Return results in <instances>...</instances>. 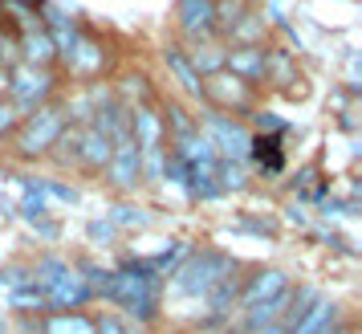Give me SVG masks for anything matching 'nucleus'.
<instances>
[{"mask_svg": "<svg viewBox=\"0 0 362 334\" xmlns=\"http://www.w3.org/2000/svg\"><path fill=\"white\" fill-rule=\"evenodd\" d=\"M102 294L110 301H118L127 314L151 318L155 306H159V273H151L143 261H134V265H127L122 273H110L106 285H102Z\"/></svg>", "mask_w": 362, "mask_h": 334, "instance_id": "obj_1", "label": "nucleus"}, {"mask_svg": "<svg viewBox=\"0 0 362 334\" xmlns=\"http://www.w3.org/2000/svg\"><path fill=\"white\" fill-rule=\"evenodd\" d=\"M232 261L228 257H220V253H196V257H187V265L171 277L175 285V294H208L220 277H228L232 273Z\"/></svg>", "mask_w": 362, "mask_h": 334, "instance_id": "obj_2", "label": "nucleus"}, {"mask_svg": "<svg viewBox=\"0 0 362 334\" xmlns=\"http://www.w3.org/2000/svg\"><path fill=\"white\" fill-rule=\"evenodd\" d=\"M62 127H66V118H62V110H37L25 127H21L17 134V147L25 151V155H37V151L53 147L57 139H62Z\"/></svg>", "mask_w": 362, "mask_h": 334, "instance_id": "obj_3", "label": "nucleus"}, {"mask_svg": "<svg viewBox=\"0 0 362 334\" xmlns=\"http://www.w3.org/2000/svg\"><path fill=\"white\" fill-rule=\"evenodd\" d=\"M139 171H143V151H139L131 127H127V131L115 134V147H110V180L118 188H131L139 180Z\"/></svg>", "mask_w": 362, "mask_h": 334, "instance_id": "obj_4", "label": "nucleus"}, {"mask_svg": "<svg viewBox=\"0 0 362 334\" xmlns=\"http://www.w3.org/2000/svg\"><path fill=\"white\" fill-rule=\"evenodd\" d=\"M204 127H208V134H212L216 143L212 147H220L224 155H248V143H252V134L240 127V122H228V118L220 115V110H212V115L204 118Z\"/></svg>", "mask_w": 362, "mask_h": 334, "instance_id": "obj_5", "label": "nucleus"}, {"mask_svg": "<svg viewBox=\"0 0 362 334\" xmlns=\"http://www.w3.org/2000/svg\"><path fill=\"white\" fill-rule=\"evenodd\" d=\"M94 298V289L82 282V277H74V273H62L57 282H49L45 285V306H53V310H78L82 301H90Z\"/></svg>", "mask_w": 362, "mask_h": 334, "instance_id": "obj_6", "label": "nucleus"}, {"mask_svg": "<svg viewBox=\"0 0 362 334\" xmlns=\"http://www.w3.org/2000/svg\"><path fill=\"white\" fill-rule=\"evenodd\" d=\"M49 90H53V78L45 74V69L25 66V69H17V74H13V98H17L21 106H33V102H41Z\"/></svg>", "mask_w": 362, "mask_h": 334, "instance_id": "obj_7", "label": "nucleus"}, {"mask_svg": "<svg viewBox=\"0 0 362 334\" xmlns=\"http://www.w3.org/2000/svg\"><path fill=\"white\" fill-rule=\"evenodd\" d=\"M334 326H338V306L326 301V298H317L310 310L293 322V330H285V334H329Z\"/></svg>", "mask_w": 362, "mask_h": 334, "instance_id": "obj_8", "label": "nucleus"}, {"mask_svg": "<svg viewBox=\"0 0 362 334\" xmlns=\"http://www.w3.org/2000/svg\"><path fill=\"white\" fill-rule=\"evenodd\" d=\"M281 294H285V273H281V269H261V273L248 282L240 301L252 310V306H261V301H269V298H281Z\"/></svg>", "mask_w": 362, "mask_h": 334, "instance_id": "obj_9", "label": "nucleus"}, {"mask_svg": "<svg viewBox=\"0 0 362 334\" xmlns=\"http://www.w3.org/2000/svg\"><path fill=\"white\" fill-rule=\"evenodd\" d=\"M180 25L183 33H208L216 25V4L212 0H180Z\"/></svg>", "mask_w": 362, "mask_h": 334, "instance_id": "obj_10", "label": "nucleus"}, {"mask_svg": "<svg viewBox=\"0 0 362 334\" xmlns=\"http://www.w3.org/2000/svg\"><path fill=\"white\" fill-rule=\"evenodd\" d=\"M228 66H232V74H236V82H252V78H261L264 74V50H257V45L232 50Z\"/></svg>", "mask_w": 362, "mask_h": 334, "instance_id": "obj_11", "label": "nucleus"}, {"mask_svg": "<svg viewBox=\"0 0 362 334\" xmlns=\"http://www.w3.org/2000/svg\"><path fill=\"white\" fill-rule=\"evenodd\" d=\"M82 143V159L90 167H102V163H110V147H115V139L110 134H102L98 127H90V131L78 139Z\"/></svg>", "mask_w": 362, "mask_h": 334, "instance_id": "obj_12", "label": "nucleus"}, {"mask_svg": "<svg viewBox=\"0 0 362 334\" xmlns=\"http://www.w3.org/2000/svg\"><path fill=\"white\" fill-rule=\"evenodd\" d=\"M163 57H167V69H171V74H175V78L183 82V90H187V94H204V82H199L196 66H192V62H187V57L175 50V45H167Z\"/></svg>", "mask_w": 362, "mask_h": 334, "instance_id": "obj_13", "label": "nucleus"}, {"mask_svg": "<svg viewBox=\"0 0 362 334\" xmlns=\"http://www.w3.org/2000/svg\"><path fill=\"white\" fill-rule=\"evenodd\" d=\"M248 155L257 159L261 171H281V139L277 134H261V139H252V143H248Z\"/></svg>", "mask_w": 362, "mask_h": 334, "instance_id": "obj_14", "label": "nucleus"}, {"mask_svg": "<svg viewBox=\"0 0 362 334\" xmlns=\"http://www.w3.org/2000/svg\"><path fill=\"white\" fill-rule=\"evenodd\" d=\"M285 298H289V289H285L281 298H269V301H261V306H252V310L245 314V322H240V334L257 330V326H269V322H277V314L285 310Z\"/></svg>", "mask_w": 362, "mask_h": 334, "instance_id": "obj_15", "label": "nucleus"}, {"mask_svg": "<svg viewBox=\"0 0 362 334\" xmlns=\"http://www.w3.org/2000/svg\"><path fill=\"white\" fill-rule=\"evenodd\" d=\"M53 37H45V33H29L25 37V57H29V66H37V62H49L53 57Z\"/></svg>", "mask_w": 362, "mask_h": 334, "instance_id": "obj_16", "label": "nucleus"}, {"mask_svg": "<svg viewBox=\"0 0 362 334\" xmlns=\"http://www.w3.org/2000/svg\"><path fill=\"white\" fill-rule=\"evenodd\" d=\"M208 294H212V310H216V314H224V310L232 306V298H236V277H232V273H228V277H220Z\"/></svg>", "mask_w": 362, "mask_h": 334, "instance_id": "obj_17", "label": "nucleus"}, {"mask_svg": "<svg viewBox=\"0 0 362 334\" xmlns=\"http://www.w3.org/2000/svg\"><path fill=\"white\" fill-rule=\"evenodd\" d=\"M289 301V322H297V318L305 314V310H310L313 301H317V289H310V285H301V289H297L293 298H285Z\"/></svg>", "mask_w": 362, "mask_h": 334, "instance_id": "obj_18", "label": "nucleus"}, {"mask_svg": "<svg viewBox=\"0 0 362 334\" xmlns=\"http://www.w3.org/2000/svg\"><path fill=\"white\" fill-rule=\"evenodd\" d=\"M69 265H62V261H53V257H45V261H37V277H41V285H49V282H57L62 273H66ZM33 277V282H37Z\"/></svg>", "mask_w": 362, "mask_h": 334, "instance_id": "obj_19", "label": "nucleus"}, {"mask_svg": "<svg viewBox=\"0 0 362 334\" xmlns=\"http://www.w3.org/2000/svg\"><path fill=\"white\" fill-rule=\"evenodd\" d=\"M13 306H45V289L41 285H25L13 294Z\"/></svg>", "mask_w": 362, "mask_h": 334, "instance_id": "obj_20", "label": "nucleus"}, {"mask_svg": "<svg viewBox=\"0 0 362 334\" xmlns=\"http://www.w3.org/2000/svg\"><path fill=\"white\" fill-rule=\"evenodd\" d=\"M115 220L118 224H147L143 208H115Z\"/></svg>", "mask_w": 362, "mask_h": 334, "instance_id": "obj_21", "label": "nucleus"}, {"mask_svg": "<svg viewBox=\"0 0 362 334\" xmlns=\"http://www.w3.org/2000/svg\"><path fill=\"white\" fill-rule=\"evenodd\" d=\"M192 62H196V66H204V69H220V66H224V57H220V53H212V50H204V53L196 50V57H192Z\"/></svg>", "mask_w": 362, "mask_h": 334, "instance_id": "obj_22", "label": "nucleus"}, {"mask_svg": "<svg viewBox=\"0 0 362 334\" xmlns=\"http://www.w3.org/2000/svg\"><path fill=\"white\" fill-rule=\"evenodd\" d=\"M45 188H49V192L57 196V200H66V204L78 200V192H74V188H66V184H53V180H45Z\"/></svg>", "mask_w": 362, "mask_h": 334, "instance_id": "obj_23", "label": "nucleus"}, {"mask_svg": "<svg viewBox=\"0 0 362 334\" xmlns=\"http://www.w3.org/2000/svg\"><path fill=\"white\" fill-rule=\"evenodd\" d=\"M110 233H115V224H102V220H94V224H90V236H94V241H98V236L106 241Z\"/></svg>", "mask_w": 362, "mask_h": 334, "instance_id": "obj_24", "label": "nucleus"}, {"mask_svg": "<svg viewBox=\"0 0 362 334\" xmlns=\"http://www.w3.org/2000/svg\"><path fill=\"white\" fill-rule=\"evenodd\" d=\"M13 122H17V110L13 106H0V131H8Z\"/></svg>", "mask_w": 362, "mask_h": 334, "instance_id": "obj_25", "label": "nucleus"}, {"mask_svg": "<svg viewBox=\"0 0 362 334\" xmlns=\"http://www.w3.org/2000/svg\"><path fill=\"white\" fill-rule=\"evenodd\" d=\"M257 122H261V127H269V131H285V122H281V118H273V115H261Z\"/></svg>", "mask_w": 362, "mask_h": 334, "instance_id": "obj_26", "label": "nucleus"}, {"mask_svg": "<svg viewBox=\"0 0 362 334\" xmlns=\"http://www.w3.org/2000/svg\"><path fill=\"white\" fill-rule=\"evenodd\" d=\"M248 334H285V326L281 322H269V326H257V330H248Z\"/></svg>", "mask_w": 362, "mask_h": 334, "instance_id": "obj_27", "label": "nucleus"}, {"mask_svg": "<svg viewBox=\"0 0 362 334\" xmlns=\"http://www.w3.org/2000/svg\"><path fill=\"white\" fill-rule=\"evenodd\" d=\"M17 4H29V8H41V0H17Z\"/></svg>", "mask_w": 362, "mask_h": 334, "instance_id": "obj_28", "label": "nucleus"}]
</instances>
